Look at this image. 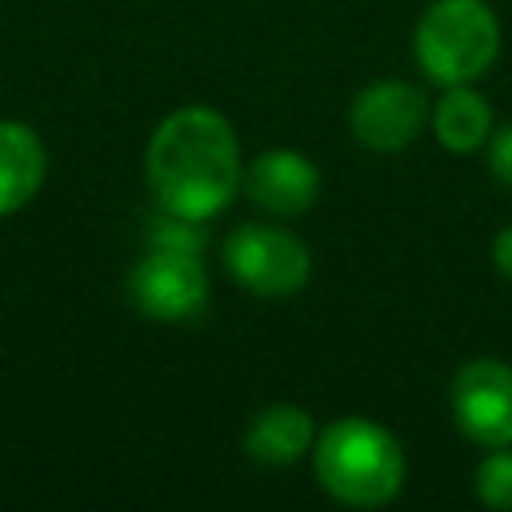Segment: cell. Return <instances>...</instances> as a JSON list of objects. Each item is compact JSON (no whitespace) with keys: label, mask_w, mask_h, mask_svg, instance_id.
Returning a JSON list of instances; mask_svg holds the SVG:
<instances>
[{"label":"cell","mask_w":512,"mask_h":512,"mask_svg":"<svg viewBox=\"0 0 512 512\" xmlns=\"http://www.w3.org/2000/svg\"><path fill=\"white\" fill-rule=\"evenodd\" d=\"M148 188L164 212L188 220H212L240 188V144L232 124L204 104L164 116L144 152Z\"/></svg>","instance_id":"obj_1"},{"label":"cell","mask_w":512,"mask_h":512,"mask_svg":"<svg viewBox=\"0 0 512 512\" xmlns=\"http://www.w3.org/2000/svg\"><path fill=\"white\" fill-rule=\"evenodd\" d=\"M320 488L348 508H380L404 488V448L396 436L364 416L332 420L312 444Z\"/></svg>","instance_id":"obj_2"},{"label":"cell","mask_w":512,"mask_h":512,"mask_svg":"<svg viewBox=\"0 0 512 512\" xmlns=\"http://www.w3.org/2000/svg\"><path fill=\"white\" fill-rule=\"evenodd\" d=\"M416 60L436 84L480 80L500 52V24L484 0H432L412 36Z\"/></svg>","instance_id":"obj_3"},{"label":"cell","mask_w":512,"mask_h":512,"mask_svg":"<svg viewBox=\"0 0 512 512\" xmlns=\"http://www.w3.org/2000/svg\"><path fill=\"white\" fill-rule=\"evenodd\" d=\"M224 264L256 296H296L312 276L308 248L276 224H240L224 240Z\"/></svg>","instance_id":"obj_4"},{"label":"cell","mask_w":512,"mask_h":512,"mask_svg":"<svg viewBox=\"0 0 512 512\" xmlns=\"http://www.w3.org/2000/svg\"><path fill=\"white\" fill-rule=\"evenodd\" d=\"M128 300L148 320H164V324L196 320L208 304V276L200 256L148 248L128 272Z\"/></svg>","instance_id":"obj_5"},{"label":"cell","mask_w":512,"mask_h":512,"mask_svg":"<svg viewBox=\"0 0 512 512\" xmlns=\"http://www.w3.org/2000/svg\"><path fill=\"white\" fill-rule=\"evenodd\" d=\"M448 404L456 428L480 448L512 444V368L504 360H468L452 384Z\"/></svg>","instance_id":"obj_6"},{"label":"cell","mask_w":512,"mask_h":512,"mask_svg":"<svg viewBox=\"0 0 512 512\" xmlns=\"http://www.w3.org/2000/svg\"><path fill=\"white\" fill-rule=\"evenodd\" d=\"M424 116H428V104H424V92L416 84L376 80L352 100L348 128L372 152H400L420 136Z\"/></svg>","instance_id":"obj_7"},{"label":"cell","mask_w":512,"mask_h":512,"mask_svg":"<svg viewBox=\"0 0 512 512\" xmlns=\"http://www.w3.org/2000/svg\"><path fill=\"white\" fill-rule=\"evenodd\" d=\"M240 184L256 208L272 216H300L320 192V172L304 152L268 148L240 172Z\"/></svg>","instance_id":"obj_8"},{"label":"cell","mask_w":512,"mask_h":512,"mask_svg":"<svg viewBox=\"0 0 512 512\" xmlns=\"http://www.w3.org/2000/svg\"><path fill=\"white\" fill-rule=\"evenodd\" d=\"M316 444V424L296 404L260 408L244 428V452L260 464H292Z\"/></svg>","instance_id":"obj_9"},{"label":"cell","mask_w":512,"mask_h":512,"mask_svg":"<svg viewBox=\"0 0 512 512\" xmlns=\"http://www.w3.org/2000/svg\"><path fill=\"white\" fill-rule=\"evenodd\" d=\"M44 144L20 120H0V216L24 208L44 184Z\"/></svg>","instance_id":"obj_10"},{"label":"cell","mask_w":512,"mask_h":512,"mask_svg":"<svg viewBox=\"0 0 512 512\" xmlns=\"http://www.w3.org/2000/svg\"><path fill=\"white\" fill-rule=\"evenodd\" d=\"M432 132L448 152H476L492 132V108L468 84H448L432 108Z\"/></svg>","instance_id":"obj_11"},{"label":"cell","mask_w":512,"mask_h":512,"mask_svg":"<svg viewBox=\"0 0 512 512\" xmlns=\"http://www.w3.org/2000/svg\"><path fill=\"white\" fill-rule=\"evenodd\" d=\"M144 240H148V248H160V252H184V256H200L204 252L200 220H188V216H176V212L152 216Z\"/></svg>","instance_id":"obj_12"},{"label":"cell","mask_w":512,"mask_h":512,"mask_svg":"<svg viewBox=\"0 0 512 512\" xmlns=\"http://www.w3.org/2000/svg\"><path fill=\"white\" fill-rule=\"evenodd\" d=\"M476 496L488 508H512V444L488 448L476 468Z\"/></svg>","instance_id":"obj_13"},{"label":"cell","mask_w":512,"mask_h":512,"mask_svg":"<svg viewBox=\"0 0 512 512\" xmlns=\"http://www.w3.org/2000/svg\"><path fill=\"white\" fill-rule=\"evenodd\" d=\"M488 168H492L496 184H504L512 192V124L492 132V140H488Z\"/></svg>","instance_id":"obj_14"},{"label":"cell","mask_w":512,"mask_h":512,"mask_svg":"<svg viewBox=\"0 0 512 512\" xmlns=\"http://www.w3.org/2000/svg\"><path fill=\"white\" fill-rule=\"evenodd\" d=\"M492 264H496V272L504 280H512V224L492 240Z\"/></svg>","instance_id":"obj_15"}]
</instances>
